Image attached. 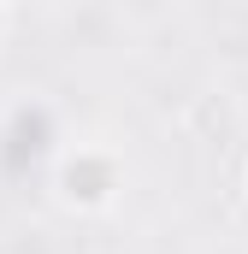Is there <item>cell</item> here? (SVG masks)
Wrapping results in <instances>:
<instances>
[{
	"instance_id": "6da1fadb",
	"label": "cell",
	"mask_w": 248,
	"mask_h": 254,
	"mask_svg": "<svg viewBox=\"0 0 248 254\" xmlns=\"http://www.w3.org/2000/svg\"><path fill=\"white\" fill-rule=\"evenodd\" d=\"M119 160L113 154H95V148H83V154H65L60 166V195L71 207H107L113 195H119Z\"/></svg>"
},
{
	"instance_id": "7a4b0ae2",
	"label": "cell",
	"mask_w": 248,
	"mask_h": 254,
	"mask_svg": "<svg viewBox=\"0 0 248 254\" xmlns=\"http://www.w3.org/2000/svg\"><path fill=\"white\" fill-rule=\"evenodd\" d=\"M6 24H12V6H0V36H6Z\"/></svg>"
}]
</instances>
